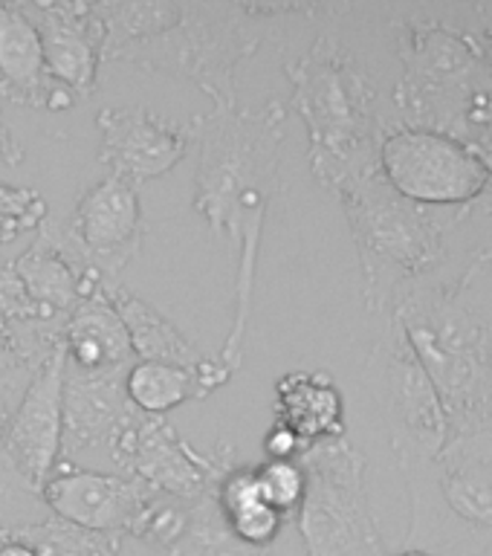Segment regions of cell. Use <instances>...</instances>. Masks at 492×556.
Listing matches in <instances>:
<instances>
[{
	"label": "cell",
	"instance_id": "33",
	"mask_svg": "<svg viewBox=\"0 0 492 556\" xmlns=\"http://www.w3.org/2000/svg\"><path fill=\"white\" fill-rule=\"evenodd\" d=\"M33 377L35 371H29V368L12 354V348H9L7 337H3V330H0V386L15 380H33Z\"/></svg>",
	"mask_w": 492,
	"mask_h": 556
},
{
	"label": "cell",
	"instance_id": "4",
	"mask_svg": "<svg viewBox=\"0 0 492 556\" xmlns=\"http://www.w3.org/2000/svg\"><path fill=\"white\" fill-rule=\"evenodd\" d=\"M351 12V3H293V0H177L172 21L113 59L111 67L160 73L189 81L215 108H235V76L243 61L276 38L290 21H316Z\"/></svg>",
	"mask_w": 492,
	"mask_h": 556
},
{
	"label": "cell",
	"instance_id": "1",
	"mask_svg": "<svg viewBox=\"0 0 492 556\" xmlns=\"http://www.w3.org/2000/svg\"><path fill=\"white\" fill-rule=\"evenodd\" d=\"M191 122L200 148L191 206L212 232L226 235L238 247L232 328L215 354L220 368L235 377L247 359L264 224L281 194L287 108L269 99L261 108H212Z\"/></svg>",
	"mask_w": 492,
	"mask_h": 556
},
{
	"label": "cell",
	"instance_id": "7",
	"mask_svg": "<svg viewBox=\"0 0 492 556\" xmlns=\"http://www.w3.org/2000/svg\"><path fill=\"white\" fill-rule=\"evenodd\" d=\"M365 371L391 450L406 476L408 495L424 493L432 486L438 458L450 443V420L406 330L394 316H386V328L374 342Z\"/></svg>",
	"mask_w": 492,
	"mask_h": 556
},
{
	"label": "cell",
	"instance_id": "35",
	"mask_svg": "<svg viewBox=\"0 0 492 556\" xmlns=\"http://www.w3.org/2000/svg\"><path fill=\"white\" fill-rule=\"evenodd\" d=\"M476 17H478V41H481L484 64L492 76V3H476Z\"/></svg>",
	"mask_w": 492,
	"mask_h": 556
},
{
	"label": "cell",
	"instance_id": "22",
	"mask_svg": "<svg viewBox=\"0 0 492 556\" xmlns=\"http://www.w3.org/2000/svg\"><path fill=\"white\" fill-rule=\"evenodd\" d=\"M104 295L113 304V311L122 319L125 330H128L134 356L142 359V363L180 365V368L194 371L209 356L163 311H156L154 304L146 302L134 290H128L119 278L104 285Z\"/></svg>",
	"mask_w": 492,
	"mask_h": 556
},
{
	"label": "cell",
	"instance_id": "19",
	"mask_svg": "<svg viewBox=\"0 0 492 556\" xmlns=\"http://www.w3.org/2000/svg\"><path fill=\"white\" fill-rule=\"evenodd\" d=\"M0 99L52 113L78 104L64 87L50 81L38 29L15 0H0Z\"/></svg>",
	"mask_w": 492,
	"mask_h": 556
},
{
	"label": "cell",
	"instance_id": "10",
	"mask_svg": "<svg viewBox=\"0 0 492 556\" xmlns=\"http://www.w3.org/2000/svg\"><path fill=\"white\" fill-rule=\"evenodd\" d=\"M108 455L116 464V472L134 478L151 493L186 504L215 490L217 481L238 464L232 443L217 441L212 450H198L182 441L165 417L139 412H134L108 443Z\"/></svg>",
	"mask_w": 492,
	"mask_h": 556
},
{
	"label": "cell",
	"instance_id": "34",
	"mask_svg": "<svg viewBox=\"0 0 492 556\" xmlns=\"http://www.w3.org/2000/svg\"><path fill=\"white\" fill-rule=\"evenodd\" d=\"M24 146L17 142L12 128H9L3 116H0V165H7V168H17V165L24 163Z\"/></svg>",
	"mask_w": 492,
	"mask_h": 556
},
{
	"label": "cell",
	"instance_id": "14",
	"mask_svg": "<svg viewBox=\"0 0 492 556\" xmlns=\"http://www.w3.org/2000/svg\"><path fill=\"white\" fill-rule=\"evenodd\" d=\"M38 29L43 64L52 85L64 87L76 102L93 93L102 78L99 29L90 0H15Z\"/></svg>",
	"mask_w": 492,
	"mask_h": 556
},
{
	"label": "cell",
	"instance_id": "28",
	"mask_svg": "<svg viewBox=\"0 0 492 556\" xmlns=\"http://www.w3.org/2000/svg\"><path fill=\"white\" fill-rule=\"evenodd\" d=\"M47 220H50V206L41 191L0 180V252L17 235L38 232Z\"/></svg>",
	"mask_w": 492,
	"mask_h": 556
},
{
	"label": "cell",
	"instance_id": "8",
	"mask_svg": "<svg viewBox=\"0 0 492 556\" xmlns=\"http://www.w3.org/2000/svg\"><path fill=\"white\" fill-rule=\"evenodd\" d=\"M299 464L304 498L295 525L307 556H389L365 486L368 460L348 434L313 443Z\"/></svg>",
	"mask_w": 492,
	"mask_h": 556
},
{
	"label": "cell",
	"instance_id": "24",
	"mask_svg": "<svg viewBox=\"0 0 492 556\" xmlns=\"http://www.w3.org/2000/svg\"><path fill=\"white\" fill-rule=\"evenodd\" d=\"M125 394L139 415L165 417L186 400H194V371L180 365L137 359L125 374Z\"/></svg>",
	"mask_w": 492,
	"mask_h": 556
},
{
	"label": "cell",
	"instance_id": "17",
	"mask_svg": "<svg viewBox=\"0 0 492 556\" xmlns=\"http://www.w3.org/2000/svg\"><path fill=\"white\" fill-rule=\"evenodd\" d=\"M128 371H78L64 363V434L61 460L108 450L137 408L125 394Z\"/></svg>",
	"mask_w": 492,
	"mask_h": 556
},
{
	"label": "cell",
	"instance_id": "15",
	"mask_svg": "<svg viewBox=\"0 0 492 556\" xmlns=\"http://www.w3.org/2000/svg\"><path fill=\"white\" fill-rule=\"evenodd\" d=\"M61 434H64V345L35 371L3 441V452L35 490H43L59 467Z\"/></svg>",
	"mask_w": 492,
	"mask_h": 556
},
{
	"label": "cell",
	"instance_id": "11",
	"mask_svg": "<svg viewBox=\"0 0 492 556\" xmlns=\"http://www.w3.org/2000/svg\"><path fill=\"white\" fill-rule=\"evenodd\" d=\"M61 226L87 267L104 278H119L146 241L139 189L116 174H104L78 194L73 215Z\"/></svg>",
	"mask_w": 492,
	"mask_h": 556
},
{
	"label": "cell",
	"instance_id": "21",
	"mask_svg": "<svg viewBox=\"0 0 492 556\" xmlns=\"http://www.w3.org/2000/svg\"><path fill=\"white\" fill-rule=\"evenodd\" d=\"M64 363L78 371H128L137 363L128 330L108 302L104 287L81 299L64 321Z\"/></svg>",
	"mask_w": 492,
	"mask_h": 556
},
{
	"label": "cell",
	"instance_id": "25",
	"mask_svg": "<svg viewBox=\"0 0 492 556\" xmlns=\"http://www.w3.org/2000/svg\"><path fill=\"white\" fill-rule=\"evenodd\" d=\"M15 533L24 536L38 551V556H125L122 536L76 528L55 516L38 521L33 528L15 530Z\"/></svg>",
	"mask_w": 492,
	"mask_h": 556
},
{
	"label": "cell",
	"instance_id": "6",
	"mask_svg": "<svg viewBox=\"0 0 492 556\" xmlns=\"http://www.w3.org/2000/svg\"><path fill=\"white\" fill-rule=\"evenodd\" d=\"M363 267L365 311L391 316L400 293L446 261V220L391 189L380 168L337 191Z\"/></svg>",
	"mask_w": 492,
	"mask_h": 556
},
{
	"label": "cell",
	"instance_id": "30",
	"mask_svg": "<svg viewBox=\"0 0 492 556\" xmlns=\"http://www.w3.org/2000/svg\"><path fill=\"white\" fill-rule=\"evenodd\" d=\"M26 319H47V316L29 302L12 261H7V264H0V328Z\"/></svg>",
	"mask_w": 492,
	"mask_h": 556
},
{
	"label": "cell",
	"instance_id": "27",
	"mask_svg": "<svg viewBox=\"0 0 492 556\" xmlns=\"http://www.w3.org/2000/svg\"><path fill=\"white\" fill-rule=\"evenodd\" d=\"M186 530H189V504L168 498V495H154L146 504V510L139 513L128 536L142 542L156 554L168 556L174 547L180 545Z\"/></svg>",
	"mask_w": 492,
	"mask_h": 556
},
{
	"label": "cell",
	"instance_id": "36",
	"mask_svg": "<svg viewBox=\"0 0 492 556\" xmlns=\"http://www.w3.org/2000/svg\"><path fill=\"white\" fill-rule=\"evenodd\" d=\"M467 148L472 151V156L481 163V168H484L487 177L492 180V125H487L484 130H478L476 137L467 142Z\"/></svg>",
	"mask_w": 492,
	"mask_h": 556
},
{
	"label": "cell",
	"instance_id": "29",
	"mask_svg": "<svg viewBox=\"0 0 492 556\" xmlns=\"http://www.w3.org/2000/svg\"><path fill=\"white\" fill-rule=\"evenodd\" d=\"M258 472V486L264 502L285 516L287 521L295 519L304 498V469L299 460H264Z\"/></svg>",
	"mask_w": 492,
	"mask_h": 556
},
{
	"label": "cell",
	"instance_id": "16",
	"mask_svg": "<svg viewBox=\"0 0 492 556\" xmlns=\"http://www.w3.org/2000/svg\"><path fill=\"white\" fill-rule=\"evenodd\" d=\"M12 267L29 302L47 319H67L81 299L102 290L104 281H116L87 267L64 235V226L50 224V220L38 229L35 241L12 261Z\"/></svg>",
	"mask_w": 492,
	"mask_h": 556
},
{
	"label": "cell",
	"instance_id": "12",
	"mask_svg": "<svg viewBox=\"0 0 492 556\" xmlns=\"http://www.w3.org/2000/svg\"><path fill=\"white\" fill-rule=\"evenodd\" d=\"M96 128L102 134L99 163L137 189L177 168L194 146V122H172L142 104H108Z\"/></svg>",
	"mask_w": 492,
	"mask_h": 556
},
{
	"label": "cell",
	"instance_id": "18",
	"mask_svg": "<svg viewBox=\"0 0 492 556\" xmlns=\"http://www.w3.org/2000/svg\"><path fill=\"white\" fill-rule=\"evenodd\" d=\"M432 484L438 504L467 533H492V432L452 434Z\"/></svg>",
	"mask_w": 492,
	"mask_h": 556
},
{
	"label": "cell",
	"instance_id": "32",
	"mask_svg": "<svg viewBox=\"0 0 492 556\" xmlns=\"http://www.w3.org/2000/svg\"><path fill=\"white\" fill-rule=\"evenodd\" d=\"M26 386H29V380L3 382V386H0V450H3L9 424H12V415H15L17 403H21V397H24Z\"/></svg>",
	"mask_w": 492,
	"mask_h": 556
},
{
	"label": "cell",
	"instance_id": "23",
	"mask_svg": "<svg viewBox=\"0 0 492 556\" xmlns=\"http://www.w3.org/2000/svg\"><path fill=\"white\" fill-rule=\"evenodd\" d=\"M215 502L220 507L232 539L250 554L267 556L287 528V519L273 510L258 486V472L252 464H235L215 486Z\"/></svg>",
	"mask_w": 492,
	"mask_h": 556
},
{
	"label": "cell",
	"instance_id": "26",
	"mask_svg": "<svg viewBox=\"0 0 492 556\" xmlns=\"http://www.w3.org/2000/svg\"><path fill=\"white\" fill-rule=\"evenodd\" d=\"M52 513L41 498V490H35L21 469L12 464L7 452L0 450V533L9 530L33 528L38 521L50 519Z\"/></svg>",
	"mask_w": 492,
	"mask_h": 556
},
{
	"label": "cell",
	"instance_id": "9",
	"mask_svg": "<svg viewBox=\"0 0 492 556\" xmlns=\"http://www.w3.org/2000/svg\"><path fill=\"white\" fill-rule=\"evenodd\" d=\"M380 174L406 200L424 208H458L469 215L490 194L492 180L464 142L434 130L389 125L380 142Z\"/></svg>",
	"mask_w": 492,
	"mask_h": 556
},
{
	"label": "cell",
	"instance_id": "3",
	"mask_svg": "<svg viewBox=\"0 0 492 556\" xmlns=\"http://www.w3.org/2000/svg\"><path fill=\"white\" fill-rule=\"evenodd\" d=\"M403 128L434 130L467 146L492 125V76L478 41L476 3H415L394 15Z\"/></svg>",
	"mask_w": 492,
	"mask_h": 556
},
{
	"label": "cell",
	"instance_id": "31",
	"mask_svg": "<svg viewBox=\"0 0 492 556\" xmlns=\"http://www.w3.org/2000/svg\"><path fill=\"white\" fill-rule=\"evenodd\" d=\"M307 450L299 434L285 424H273L264 434V455L267 460H299Z\"/></svg>",
	"mask_w": 492,
	"mask_h": 556
},
{
	"label": "cell",
	"instance_id": "5",
	"mask_svg": "<svg viewBox=\"0 0 492 556\" xmlns=\"http://www.w3.org/2000/svg\"><path fill=\"white\" fill-rule=\"evenodd\" d=\"M293 85L290 108L307 128L313 177L337 194L345 182L380 168L377 154L389 125L377 111V85L339 35L321 33L285 64Z\"/></svg>",
	"mask_w": 492,
	"mask_h": 556
},
{
	"label": "cell",
	"instance_id": "37",
	"mask_svg": "<svg viewBox=\"0 0 492 556\" xmlns=\"http://www.w3.org/2000/svg\"><path fill=\"white\" fill-rule=\"evenodd\" d=\"M389 556H438V554H429L424 547H403L398 554H389Z\"/></svg>",
	"mask_w": 492,
	"mask_h": 556
},
{
	"label": "cell",
	"instance_id": "2",
	"mask_svg": "<svg viewBox=\"0 0 492 556\" xmlns=\"http://www.w3.org/2000/svg\"><path fill=\"white\" fill-rule=\"evenodd\" d=\"M391 316L443 403L452 434L492 432V250L458 278H420Z\"/></svg>",
	"mask_w": 492,
	"mask_h": 556
},
{
	"label": "cell",
	"instance_id": "20",
	"mask_svg": "<svg viewBox=\"0 0 492 556\" xmlns=\"http://www.w3.org/2000/svg\"><path fill=\"white\" fill-rule=\"evenodd\" d=\"M276 424L290 426L304 446L345 438V397L328 371H287L276 380Z\"/></svg>",
	"mask_w": 492,
	"mask_h": 556
},
{
	"label": "cell",
	"instance_id": "13",
	"mask_svg": "<svg viewBox=\"0 0 492 556\" xmlns=\"http://www.w3.org/2000/svg\"><path fill=\"white\" fill-rule=\"evenodd\" d=\"M154 495L122 472H96L73 460H59L41 490L43 504L55 519L122 539L128 536L139 513L146 510Z\"/></svg>",
	"mask_w": 492,
	"mask_h": 556
}]
</instances>
